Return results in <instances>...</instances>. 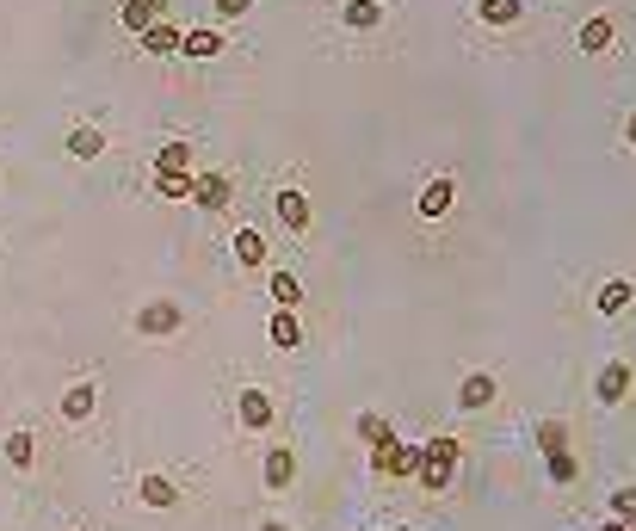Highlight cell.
I'll return each mask as SVG.
<instances>
[{"instance_id":"1","label":"cell","mask_w":636,"mask_h":531,"mask_svg":"<svg viewBox=\"0 0 636 531\" xmlns=\"http://www.w3.org/2000/svg\"><path fill=\"white\" fill-rule=\"evenodd\" d=\"M457 464H464V445L439 433V439L420 445V470H414V482L427 488V494H445V488L457 482Z\"/></svg>"},{"instance_id":"2","label":"cell","mask_w":636,"mask_h":531,"mask_svg":"<svg viewBox=\"0 0 636 531\" xmlns=\"http://www.w3.org/2000/svg\"><path fill=\"white\" fill-rule=\"evenodd\" d=\"M630 389H636V365L618 352V359H606V365L593 371V408H606V414L624 408V402H630Z\"/></svg>"},{"instance_id":"3","label":"cell","mask_w":636,"mask_h":531,"mask_svg":"<svg viewBox=\"0 0 636 531\" xmlns=\"http://www.w3.org/2000/svg\"><path fill=\"white\" fill-rule=\"evenodd\" d=\"M130 328L143 334V340H167V334H180V328H186V309L173 303V297H149L143 309L130 315Z\"/></svg>"},{"instance_id":"4","label":"cell","mask_w":636,"mask_h":531,"mask_svg":"<svg viewBox=\"0 0 636 531\" xmlns=\"http://www.w3.org/2000/svg\"><path fill=\"white\" fill-rule=\"evenodd\" d=\"M371 470H377L383 482H408V476L420 470V445H408V439L377 445V451H371Z\"/></svg>"},{"instance_id":"5","label":"cell","mask_w":636,"mask_h":531,"mask_svg":"<svg viewBox=\"0 0 636 531\" xmlns=\"http://www.w3.org/2000/svg\"><path fill=\"white\" fill-rule=\"evenodd\" d=\"M235 420L247 433H266L272 420H278V402H272V389H260V383H247L241 396H235Z\"/></svg>"},{"instance_id":"6","label":"cell","mask_w":636,"mask_h":531,"mask_svg":"<svg viewBox=\"0 0 636 531\" xmlns=\"http://www.w3.org/2000/svg\"><path fill=\"white\" fill-rule=\"evenodd\" d=\"M501 402V377L494 371H464V383H457V414H482Z\"/></svg>"},{"instance_id":"7","label":"cell","mask_w":636,"mask_h":531,"mask_svg":"<svg viewBox=\"0 0 636 531\" xmlns=\"http://www.w3.org/2000/svg\"><path fill=\"white\" fill-rule=\"evenodd\" d=\"M229 198H235V180L223 167H198V186H192V204L198 210H210V217H217V210H229Z\"/></svg>"},{"instance_id":"8","label":"cell","mask_w":636,"mask_h":531,"mask_svg":"<svg viewBox=\"0 0 636 531\" xmlns=\"http://www.w3.org/2000/svg\"><path fill=\"white\" fill-rule=\"evenodd\" d=\"M451 204H457V180L451 173H433V180L420 186V223H445Z\"/></svg>"},{"instance_id":"9","label":"cell","mask_w":636,"mask_h":531,"mask_svg":"<svg viewBox=\"0 0 636 531\" xmlns=\"http://www.w3.org/2000/svg\"><path fill=\"white\" fill-rule=\"evenodd\" d=\"M136 501L155 507V513H173L180 507V488H173V476H161V470H143L136 476Z\"/></svg>"},{"instance_id":"10","label":"cell","mask_w":636,"mask_h":531,"mask_svg":"<svg viewBox=\"0 0 636 531\" xmlns=\"http://www.w3.org/2000/svg\"><path fill=\"white\" fill-rule=\"evenodd\" d=\"M93 408H99V383H93V377L68 383V389H62V402H56V414H62V420H75V427H81V420H93Z\"/></svg>"},{"instance_id":"11","label":"cell","mask_w":636,"mask_h":531,"mask_svg":"<svg viewBox=\"0 0 636 531\" xmlns=\"http://www.w3.org/2000/svg\"><path fill=\"white\" fill-rule=\"evenodd\" d=\"M260 476H266V494H291V488H297V451H291V445H272Z\"/></svg>"},{"instance_id":"12","label":"cell","mask_w":636,"mask_h":531,"mask_svg":"<svg viewBox=\"0 0 636 531\" xmlns=\"http://www.w3.org/2000/svg\"><path fill=\"white\" fill-rule=\"evenodd\" d=\"M272 210H278V223H285L291 235H309V223H315V204H309L297 186H285V192H278V198H272Z\"/></svg>"},{"instance_id":"13","label":"cell","mask_w":636,"mask_h":531,"mask_svg":"<svg viewBox=\"0 0 636 531\" xmlns=\"http://www.w3.org/2000/svg\"><path fill=\"white\" fill-rule=\"evenodd\" d=\"M630 303H636V278H606L593 291V315H624Z\"/></svg>"},{"instance_id":"14","label":"cell","mask_w":636,"mask_h":531,"mask_svg":"<svg viewBox=\"0 0 636 531\" xmlns=\"http://www.w3.org/2000/svg\"><path fill=\"white\" fill-rule=\"evenodd\" d=\"M266 340H272L278 352L303 346V315H297V309H272V322H266Z\"/></svg>"},{"instance_id":"15","label":"cell","mask_w":636,"mask_h":531,"mask_svg":"<svg viewBox=\"0 0 636 531\" xmlns=\"http://www.w3.org/2000/svg\"><path fill=\"white\" fill-rule=\"evenodd\" d=\"M180 56H192V62H210V56H223V31H217V25H192L186 38H180Z\"/></svg>"},{"instance_id":"16","label":"cell","mask_w":636,"mask_h":531,"mask_svg":"<svg viewBox=\"0 0 636 531\" xmlns=\"http://www.w3.org/2000/svg\"><path fill=\"white\" fill-rule=\"evenodd\" d=\"M192 186H198V167H173V173H155V198H167V204L192 198Z\"/></svg>"},{"instance_id":"17","label":"cell","mask_w":636,"mask_h":531,"mask_svg":"<svg viewBox=\"0 0 636 531\" xmlns=\"http://www.w3.org/2000/svg\"><path fill=\"white\" fill-rule=\"evenodd\" d=\"M476 19L494 25V31H507V25L525 19V0H476Z\"/></svg>"},{"instance_id":"18","label":"cell","mask_w":636,"mask_h":531,"mask_svg":"<svg viewBox=\"0 0 636 531\" xmlns=\"http://www.w3.org/2000/svg\"><path fill=\"white\" fill-rule=\"evenodd\" d=\"M180 38H186V31L173 25V19H155V25L143 31V50H149V56H180Z\"/></svg>"},{"instance_id":"19","label":"cell","mask_w":636,"mask_h":531,"mask_svg":"<svg viewBox=\"0 0 636 531\" xmlns=\"http://www.w3.org/2000/svg\"><path fill=\"white\" fill-rule=\"evenodd\" d=\"M340 19H346V31H377L390 13H383V0H346Z\"/></svg>"},{"instance_id":"20","label":"cell","mask_w":636,"mask_h":531,"mask_svg":"<svg viewBox=\"0 0 636 531\" xmlns=\"http://www.w3.org/2000/svg\"><path fill=\"white\" fill-rule=\"evenodd\" d=\"M68 155H75V161H99L105 155V130L99 124H75V130H68Z\"/></svg>"},{"instance_id":"21","label":"cell","mask_w":636,"mask_h":531,"mask_svg":"<svg viewBox=\"0 0 636 531\" xmlns=\"http://www.w3.org/2000/svg\"><path fill=\"white\" fill-rule=\"evenodd\" d=\"M266 291H272V303H278V309H297V303H303V278H297L291 266H278V272L266 278Z\"/></svg>"},{"instance_id":"22","label":"cell","mask_w":636,"mask_h":531,"mask_svg":"<svg viewBox=\"0 0 636 531\" xmlns=\"http://www.w3.org/2000/svg\"><path fill=\"white\" fill-rule=\"evenodd\" d=\"M359 439L377 451V445H390V439H402V433H396V420H390V414H377V408H371V414H359Z\"/></svg>"},{"instance_id":"23","label":"cell","mask_w":636,"mask_h":531,"mask_svg":"<svg viewBox=\"0 0 636 531\" xmlns=\"http://www.w3.org/2000/svg\"><path fill=\"white\" fill-rule=\"evenodd\" d=\"M544 476H550L556 488H569V482L581 476V457H575V451H544Z\"/></svg>"},{"instance_id":"24","label":"cell","mask_w":636,"mask_h":531,"mask_svg":"<svg viewBox=\"0 0 636 531\" xmlns=\"http://www.w3.org/2000/svg\"><path fill=\"white\" fill-rule=\"evenodd\" d=\"M229 247H235V260H241V266H266V235H260V229H235Z\"/></svg>"},{"instance_id":"25","label":"cell","mask_w":636,"mask_h":531,"mask_svg":"<svg viewBox=\"0 0 636 531\" xmlns=\"http://www.w3.org/2000/svg\"><path fill=\"white\" fill-rule=\"evenodd\" d=\"M7 464H13V470H31V464H38V433H25V427L7 433Z\"/></svg>"},{"instance_id":"26","label":"cell","mask_w":636,"mask_h":531,"mask_svg":"<svg viewBox=\"0 0 636 531\" xmlns=\"http://www.w3.org/2000/svg\"><path fill=\"white\" fill-rule=\"evenodd\" d=\"M198 161V149L192 143H180V136H173V143H161L155 149V173H173V167H192Z\"/></svg>"},{"instance_id":"27","label":"cell","mask_w":636,"mask_h":531,"mask_svg":"<svg viewBox=\"0 0 636 531\" xmlns=\"http://www.w3.org/2000/svg\"><path fill=\"white\" fill-rule=\"evenodd\" d=\"M538 451H569V420H562V414L538 420Z\"/></svg>"},{"instance_id":"28","label":"cell","mask_w":636,"mask_h":531,"mask_svg":"<svg viewBox=\"0 0 636 531\" xmlns=\"http://www.w3.org/2000/svg\"><path fill=\"white\" fill-rule=\"evenodd\" d=\"M575 38H581V50H587V56H599V50H612V19H587V25L575 31Z\"/></svg>"},{"instance_id":"29","label":"cell","mask_w":636,"mask_h":531,"mask_svg":"<svg viewBox=\"0 0 636 531\" xmlns=\"http://www.w3.org/2000/svg\"><path fill=\"white\" fill-rule=\"evenodd\" d=\"M155 19H161V13H149L143 0H124V13H118V25H124V31H136V38H143V31H149Z\"/></svg>"},{"instance_id":"30","label":"cell","mask_w":636,"mask_h":531,"mask_svg":"<svg viewBox=\"0 0 636 531\" xmlns=\"http://www.w3.org/2000/svg\"><path fill=\"white\" fill-rule=\"evenodd\" d=\"M606 513H612V519H624V525L636 519V482H624V488H612V501H606Z\"/></svg>"},{"instance_id":"31","label":"cell","mask_w":636,"mask_h":531,"mask_svg":"<svg viewBox=\"0 0 636 531\" xmlns=\"http://www.w3.org/2000/svg\"><path fill=\"white\" fill-rule=\"evenodd\" d=\"M210 13H217V19H247V13H254V0H210Z\"/></svg>"},{"instance_id":"32","label":"cell","mask_w":636,"mask_h":531,"mask_svg":"<svg viewBox=\"0 0 636 531\" xmlns=\"http://www.w3.org/2000/svg\"><path fill=\"white\" fill-rule=\"evenodd\" d=\"M593 531H630V525H624V519H599Z\"/></svg>"},{"instance_id":"33","label":"cell","mask_w":636,"mask_h":531,"mask_svg":"<svg viewBox=\"0 0 636 531\" xmlns=\"http://www.w3.org/2000/svg\"><path fill=\"white\" fill-rule=\"evenodd\" d=\"M624 143H630V149H636V112H630V124H624Z\"/></svg>"},{"instance_id":"34","label":"cell","mask_w":636,"mask_h":531,"mask_svg":"<svg viewBox=\"0 0 636 531\" xmlns=\"http://www.w3.org/2000/svg\"><path fill=\"white\" fill-rule=\"evenodd\" d=\"M260 531H291V525H285V519H266V525H260Z\"/></svg>"},{"instance_id":"35","label":"cell","mask_w":636,"mask_h":531,"mask_svg":"<svg viewBox=\"0 0 636 531\" xmlns=\"http://www.w3.org/2000/svg\"><path fill=\"white\" fill-rule=\"evenodd\" d=\"M143 7H149V13H167V0H143Z\"/></svg>"},{"instance_id":"36","label":"cell","mask_w":636,"mask_h":531,"mask_svg":"<svg viewBox=\"0 0 636 531\" xmlns=\"http://www.w3.org/2000/svg\"><path fill=\"white\" fill-rule=\"evenodd\" d=\"M396 531H414V525H396Z\"/></svg>"}]
</instances>
